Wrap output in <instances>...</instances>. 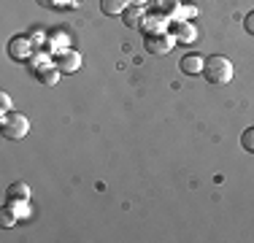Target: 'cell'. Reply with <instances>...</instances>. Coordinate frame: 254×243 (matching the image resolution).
I'll list each match as a JSON object with an SVG mask.
<instances>
[{"instance_id":"1","label":"cell","mask_w":254,"mask_h":243,"mask_svg":"<svg viewBox=\"0 0 254 243\" xmlns=\"http://www.w3.org/2000/svg\"><path fill=\"white\" fill-rule=\"evenodd\" d=\"M203 76H205V81L214 84V87H227V84L233 81L235 70H233V62H230L227 57L211 54V57L205 60V65H203Z\"/></svg>"},{"instance_id":"2","label":"cell","mask_w":254,"mask_h":243,"mask_svg":"<svg viewBox=\"0 0 254 243\" xmlns=\"http://www.w3.org/2000/svg\"><path fill=\"white\" fill-rule=\"evenodd\" d=\"M0 127H3V138H8V141H19V138L27 135L30 122H27L25 114H8V117H3Z\"/></svg>"},{"instance_id":"3","label":"cell","mask_w":254,"mask_h":243,"mask_svg":"<svg viewBox=\"0 0 254 243\" xmlns=\"http://www.w3.org/2000/svg\"><path fill=\"white\" fill-rule=\"evenodd\" d=\"M176 44H179V41L173 38V33H152V35H146V52L157 54V57L168 54Z\"/></svg>"},{"instance_id":"4","label":"cell","mask_w":254,"mask_h":243,"mask_svg":"<svg viewBox=\"0 0 254 243\" xmlns=\"http://www.w3.org/2000/svg\"><path fill=\"white\" fill-rule=\"evenodd\" d=\"M81 54L73 52V49H65V52H60V57H57V68L60 73H76L78 68H81Z\"/></svg>"},{"instance_id":"5","label":"cell","mask_w":254,"mask_h":243,"mask_svg":"<svg viewBox=\"0 0 254 243\" xmlns=\"http://www.w3.org/2000/svg\"><path fill=\"white\" fill-rule=\"evenodd\" d=\"M30 52H33V44H30V38H25V35H16V38H11L8 54H11L14 60H27Z\"/></svg>"},{"instance_id":"6","label":"cell","mask_w":254,"mask_h":243,"mask_svg":"<svg viewBox=\"0 0 254 243\" xmlns=\"http://www.w3.org/2000/svg\"><path fill=\"white\" fill-rule=\"evenodd\" d=\"M203 65H205V60L200 54H187V57H181L179 68H181V73H187V76H197V73H203Z\"/></svg>"},{"instance_id":"7","label":"cell","mask_w":254,"mask_h":243,"mask_svg":"<svg viewBox=\"0 0 254 243\" xmlns=\"http://www.w3.org/2000/svg\"><path fill=\"white\" fill-rule=\"evenodd\" d=\"M168 16L165 14H157V11H154V14H146V16H143V24H141V27L143 30H149V35H152V33H168Z\"/></svg>"},{"instance_id":"8","label":"cell","mask_w":254,"mask_h":243,"mask_svg":"<svg viewBox=\"0 0 254 243\" xmlns=\"http://www.w3.org/2000/svg\"><path fill=\"white\" fill-rule=\"evenodd\" d=\"M30 200V186L25 181H16V184L8 186V192H5V203H27Z\"/></svg>"},{"instance_id":"9","label":"cell","mask_w":254,"mask_h":243,"mask_svg":"<svg viewBox=\"0 0 254 243\" xmlns=\"http://www.w3.org/2000/svg\"><path fill=\"white\" fill-rule=\"evenodd\" d=\"M35 76H38L41 81L46 84V87H54V84L60 81V68H57V65L41 62V65H35Z\"/></svg>"},{"instance_id":"10","label":"cell","mask_w":254,"mask_h":243,"mask_svg":"<svg viewBox=\"0 0 254 243\" xmlns=\"http://www.w3.org/2000/svg\"><path fill=\"white\" fill-rule=\"evenodd\" d=\"M173 38H176L179 44H192V41H195V27H192L190 22H176L173 24Z\"/></svg>"},{"instance_id":"11","label":"cell","mask_w":254,"mask_h":243,"mask_svg":"<svg viewBox=\"0 0 254 243\" xmlns=\"http://www.w3.org/2000/svg\"><path fill=\"white\" fill-rule=\"evenodd\" d=\"M127 0H100V11L106 16H122L127 11Z\"/></svg>"},{"instance_id":"12","label":"cell","mask_w":254,"mask_h":243,"mask_svg":"<svg viewBox=\"0 0 254 243\" xmlns=\"http://www.w3.org/2000/svg\"><path fill=\"white\" fill-rule=\"evenodd\" d=\"M122 16H125L127 27L135 30V27H141V24H143V16H146V14H143V5H127V11Z\"/></svg>"},{"instance_id":"13","label":"cell","mask_w":254,"mask_h":243,"mask_svg":"<svg viewBox=\"0 0 254 243\" xmlns=\"http://www.w3.org/2000/svg\"><path fill=\"white\" fill-rule=\"evenodd\" d=\"M152 3H154V11H157V14H165L168 16V11H176L179 8V0H152Z\"/></svg>"},{"instance_id":"14","label":"cell","mask_w":254,"mask_h":243,"mask_svg":"<svg viewBox=\"0 0 254 243\" xmlns=\"http://www.w3.org/2000/svg\"><path fill=\"white\" fill-rule=\"evenodd\" d=\"M241 146H244L246 151H254V127H246V130L241 132Z\"/></svg>"},{"instance_id":"15","label":"cell","mask_w":254,"mask_h":243,"mask_svg":"<svg viewBox=\"0 0 254 243\" xmlns=\"http://www.w3.org/2000/svg\"><path fill=\"white\" fill-rule=\"evenodd\" d=\"M11 114V97L8 92H0V117H8Z\"/></svg>"},{"instance_id":"16","label":"cell","mask_w":254,"mask_h":243,"mask_svg":"<svg viewBox=\"0 0 254 243\" xmlns=\"http://www.w3.org/2000/svg\"><path fill=\"white\" fill-rule=\"evenodd\" d=\"M179 16H176V22H184V19H190V16H195L197 14V11L195 8H192V5H179Z\"/></svg>"},{"instance_id":"17","label":"cell","mask_w":254,"mask_h":243,"mask_svg":"<svg viewBox=\"0 0 254 243\" xmlns=\"http://www.w3.org/2000/svg\"><path fill=\"white\" fill-rule=\"evenodd\" d=\"M11 214H14V208H11L8 203H5V208H3V219H0V222H3V227H11V224L16 222V219L11 216Z\"/></svg>"},{"instance_id":"18","label":"cell","mask_w":254,"mask_h":243,"mask_svg":"<svg viewBox=\"0 0 254 243\" xmlns=\"http://www.w3.org/2000/svg\"><path fill=\"white\" fill-rule=\"evenodd\" d=\"M41 5H49V8H60V5H70V3H65V0H38Z\"/></svg>"},{"instance_id":"19","label":"cell","mask_w":254,"mask_h":243,"mask_svg":"<svg viewBox=\"0 0 254 243\" xmlns=\"http://www.w3.org/2000/svg\"><path fill=\"white\" fill-rule=\"evenodd\" d=\"M244 24H246V30L254 35V11H252V14H246V22H244Z\"/></svg>"},{"instance_id":"20","label":"cell","mask_w":254,"mask_h":243,"mask_svg":"<svg viewBox=\"0 0 254 243\" xmlns=\"http://www.w3.org/2000/svg\"><path fill=\"white\" fill-rule=\"evenodd\" d=\"M130 5H146V3H152V0H127Z\"/></svg>"},{"instance_id":"21","label":"cell","mask_w":254,"mask_h":243,"mask_svg":"<svg viewBox=\"0 0 254 243\" xmlns=\"http://www.w3.org/2000/svg\"><path fill=\"white\" fill-rule=\"evenodd\" d=\"M76 3H78V0H76Z\"/></svg>"}]
</instances>
